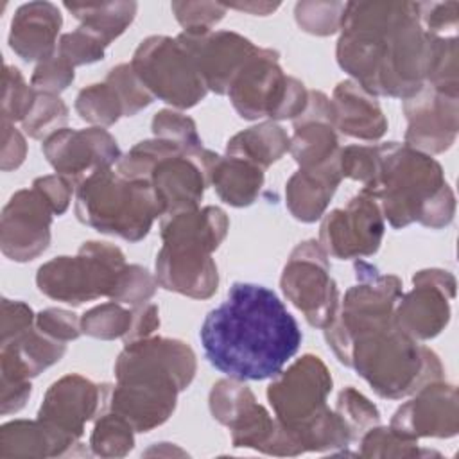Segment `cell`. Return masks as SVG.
<instances>
[{
  "mask_svg": "<svg viewBox=\"0 0 459 459\" xmlns=\"http://www.w3.org/2000/svg\"><path fill=\"white\" fill-rule=\"evenodd\" d=\"M339 156L316 169H299L287 183V204L296 219L312 222L321 217L341 181Z\"/></svg>",
  "mask_w": 459,
  "mask_h": 459,
  "instance_id": "cell-24",
  "label": "cell"
},
{
  "mask_svg": "<svg viewBox=\"0 0 459 459\" xmlns=\"http://www.w3.org/2000/svg\"><path fill=\"white\" fill-rule=\"evenodd\" d=\"M61 14L54 4L30 2L22 5L11 23L9 45L25 61H45L56 52Z\"/></svg>",
  "mask_w": 459,
  "mask_h": 459,
  "instance_id": "cell-22",
  "label": "cell"
},
{
  "mask_svg": "<svg viewBox=\"0 0 459 459\" xmlns=\"http://www.w3.org/2000/svg\"><path fill=\"white\" fill-rule=\"evenodd\" d=\"M52 206L38 190L16 192L2 217V249L11 260L25 262L47 249Z\"/></svg>",
  "mask_w": 459,
  "mask_h": 459,
  "instance_id": "cell-17",
  "label": "cell"
},
{
  "mask_svg": "<svg viewBox=\"0 0 459 459\" xmlns=\"http://www.w3.org/2000/svg\"><path fill=\"white\" fill-rule=\"evenodd\" d=\"M344 9H346V4H341V2H332V4L299 2L296 5V20L303 30L326 36L341 29Z\"/></svg>",
  "mask_w": 459,
  "mask_h": 459,
  "instance_id": "cell-33",
  "label": "cell"
},
{
  "mask_svg": "<svg viewBox=\"0 0 459 459\" xmlns=\"http://www.w3.org/2000/svg\"><path fill=\"white\" fill-rule=\"evenodd\" d=\"M104 47L106 45L100 39L79 27L77 30L61 36L56 52L74 66L102 59Z\"/></svg>",
  "mask_w": 459,
  "mask_h": 459,
  "instance_id": "cell-35",
  "label": "cell"
},
{
  "mask_svg": "<svg viewBox=\"0 0 459 459\" xmlns=\"http://www.w3.org/2000/svg\"><path fill=\"white\" fill-rule=\"evenodd\" d=\"M178 43L192 57L206 90L226 93L237 72L256 47L235 32H181Z\"/></svg>",
  "mask_w": 459,
  "mask_h": 459,
  "instance_id": "cell-15",
  "label": "cell"
},
{
  "mask_svg": "<svg viewBox=\"0 0 459 459\" xmlns=\"http://www.w3.org/2000/svg\"><path fill=\"white\" fill-rule=\"evenodd\" d=\"M124 267V255L118 247L108 242H84L77 256H59L41 265L36 281L47 296L81 305L111 296Z\"/></svg>",
  "mask_w": 459,
  "mask_h": 459,
  "instance_id": "cell-7",
  "label": "cell"
},
{
  "mask_svg": "<svg viewBox=\"0 0 459 459\" xmlns=\"http://www.w3.org/2000/svg\"><path fill=\"white\" fill-rule=\"evenodd\" d=\"M228 7H233V9H238V11H249L253 14H267L274 9H278L280 4H258V5L256 4H228L226 9Z\"/></svg>",
  "mask_w": 459,
  "mask_h": 459,
  "instance_id": "cell-46",
  "label": "cell"
},
{
  "mask_svg": "<svg viewBox=\"0 0 459 459\" xmlns=\"http://www.w3.org/2000/svg\"><path fill=\"white\" fill-rule=\"evenodd\" d=\"M36 326L57 341H70L77 339L81 333V325L75 314L61 310V308H48L36 316Z\"/></svg>",
  "mask_w": 459,
  "mask_h": 459,
  "instance_id": "cell-42",
  "label": "cell"
},
{
  "mask_svg": "<svg viewBox=\"0 0 459 459\" xmlns=\"http://www.w3.org/2000/svg\"><path fill=\"white\" fill-rule=\"evenodd\" d=\"M332 104V126L355 138L375 140L385 133L387 122L373 97L351 81L335 88Z\"/></svg>",
  "mask_w": 459,
  "mask_h": 459,
  "instance_id": "cell-23",
  "label": "cell"
},
{
  "mask_svg": "<svg viewBox=\"0 0 459 459\" xmlns=\"http://www.w3.org/2000/svg\"><path fill=\"white\" fill-rule=\"evenodd\" d=\"M170 7L185 32H208L226 14V5L213 2H174Z\"/></svg>",
  "mask_w": 459,
  "mask_h": 459,
  "instance_id": "cell-36",
  "label": "cell"
},
{
  "mask_svg": "<svg viewBox=\"0 0 459 459\" xmlns=\"http://www.w3.org/2000/svg\"><path fill=\"white\" fill-rule=\"evenodd\" d=\"M156 280L169 290L192 298H208L217 290V267L206 251L169 247L158 253Z\"/></svg>",
  "mask_w": 459,
  "mask_h": 459,
  "instance_id": "cell-21",
  "label": "cell"
},
{
  "mask_svg": "<svg viewBox=\"0 0 459 459\" xmlns=\"http://www.w3.org/2000/svg\"><path fill=\"white\" fill-rule=\"evenodd\" d=\"M409 129V147L427 152L448 149L457 133V95H448L432 86H421L403 104Z\"/></svg>",
  "mask_w": 459,
  "mask_h": 459,
  "instance_id": "cell-18",
  "label": "cell"
},
{
  "mask_svg": "<svg viewBox=\"0 0 459 459\" xmlns=\"http://www.w3.org/2000/svg\"><path fill=\"white\" fill-rule=\"evenodd\" d=\"M360 192L382 199L391 226L420 221L430 228L446 226L454 215V194L443 179L441 165L409 145H378V170Z\"/></svg>",
  "mask_w": 459,
  "mask_h": 459,
  "instance_id": "cell-4",
  "label": "cell"
},
{
  "mask_svg": "<svg viewBox=\"0 0 459 459\" xmlns=\"http://www.w3.org/2000/svg\"><path fill=\"white\" fill-rule=\"evenodd\" d=\"M43 152L57 174L74 185L100 169H109L120 158L115 138L102 127L59 129L47 138Z\"/></svg>",
  "mask_w": 459,
  "mask_h": 459,
  "instance_id": "cell-12",
  "label": "cell"
},
{
  "mask_svg": "<svg viewBox=\"0 0 459 459\" xmlns=\"http://www.w3.org/2000/svg\"><path fill=\"white\" fill-rule=\"evenodd\" d=\"M32 312L27 305L20 301L4 299V326H2V341L16 337L18 333L30 328Z\"/></svg>",
  "mask_w": 459,
  "mask_h": 459,
  "instance_id": "cell-44",
  "label": "cell"
},
{
  "mask_svg": "<svg viewBox=\"0 0 459 459\" xmlns=\"http://www.w3.org/2000/svg\"><path fill=\"white\" fill-rule=\"evenodd\" d=\"M391 429L407 439L416 436H454L457 432V393L454 385H423L418 398L394 412Z\"/></svg>",
  "mask_w": 459,
  "mask_h": 459,
  "instance_id": "cell-20",
  "label": "cell"
},
{
  "mask_svg": "<svg viewBox=\"0 0 459 459\" xmlns=\"http://www.w3.org/2000/svg\"><path fill=\"white\" fill-rule=\"evenodd\" d=\"M154 287L156 283L147 269H142L140 265H126L109 298L129 305H142L154 294Z\"/></svg>",
  "mask_w": 459,
  "mask_h": 459,
  "instance_id": "cell-37",
  "label": "cell"
},
{
  "mask_svg": "<svg viewBox=\"0 0 459 459\" xmlns=\"http://www.w3.org/2000/svg\"><path fill=\"white\" fill-rule=\"evenodd\" d=\"M106 82L117 91L126 117L134 115L152 102V93L143 86L131 65H118L113 68Z\"/></svg>",
  "mask_w": 459,
  "mask_h": 459,
  "instance_id": "cell-32",
  "label": "cell"
},
{
  "mask_svg": "<svg viewBox=\"0 0 459 459\" xmlns=\"http://www.w3.org/2000/svg\"><path fill=\"white\" fill-rule=\"evenodd\" d=\"M337 411L341 420L346 423L350 434H353L357 427L362 432L366 425L378 421V411L375 409V405H371L368 398H364L360 393H357L351 387L344 389L339 394Z\"/></svg>",
  "mask_w": 459,
  "mask_h": 459,
  "instance_id": "cell-39",
  "label": "cell"
},
{
  "mask_svg": "<svg viewBox=\"0 0 459 459\" xmlns=\"http://www.w3.org/2000/svg\"><path fill=\"white\" fill-rule=\"evenodd\" d=\"M65 7L81 20V27L100 39L106 47L120 36L136 14V2L108 4H65Z\"/></svg>",
  "mask_w": 459,
  "mask_h": 459,
  "instance_id": "cell-27",
  "label": "cell"
},
{
  "mask_svg": "<svg viewBox=\"0 0 459 459\" xmlns=\"http://www.w3.org/2000/svg\"><path fill=\"white\" fill-rule=\"evenodd\" d=\"M160 325L158 319V308L154 305H145L143 308H138L133 312V323L131 328L127 332V335L124 337L126 344L140 341V339H147L149 333L154 332V328Z\"/></svg>",
  "mask_w": 459,
  "mask_h": 459,
  "instance_id": "cell-45",
  "label": "cell"
},
{
  "mask_svg": "<svg viewBox=\"0 0 459 459\" xmlns=\"http://www.w3.org/2000/svg\"><path fill=\"white\" fill-rule=\"evenodd\" d=\"M337 61L368 93L409 99L434 68L445 38L429 34L411 2H351Z\"/></svg>",
  "mask_w": 459,
  "mask_h": 459,
  "instance_id": "cell-1",
  "label": "cell"
},
{
  "mask_svg": "<svg viewBox=\"0 0 459 459\" xmlns=\"http://www.w3.org/2000/svg\"><path fill=\"white\" fill-rule=\"evenodd\" d=\"M416 9L420 23L429 34L439 38V34H445L446 30H452V34L455 32L459 13L457 2H420L416 4Z\"/></svg>",
  "mask_w": 459,
  "mask_h": 459,
  "instance_id": "cell-40",
  "label": "cell"
},
{
  "mask_svg": "<svg viewBox=\"0 0 459 459\" xmlns=\"http://www.w3.org/2000/svg\"><path fill=\"white\" fill-rule=\"evenodd\" d=\"M317 242L299 244L283 269L281 289L312 326L326 328L337 316V289Z\"/></svg>",
  "mask_w": 459,
  "mask_h": 459,
  "instance_id": "cell-10",
  "label": "cell"
},
{
  "mask_svg": "<svg viewBox=\"0 0 459 459\" xmlns=\"http://www.w3.org/2000/svg\"><path fill=\"white\" fill-rule=\"evenodd\" d=\"M414 290L409 292L396 312L394 325L411 337L430 339L448 323V299L454 298L455 280L450 273L439 269L420 271L414 278Z\"/></svg>",
  "mask_w": 459,
  "mask_h": 459,
  "instance_id": "cell-14",
  "label": "cell"
},
{
  "mask_svg": "<svg viewBox=\"0 0 459 459\" xmlns=\"http://www.w3.org/2000/svg\"><path fill=\"white\" fill-rule=\"evenodd\" d=\"M131 66L152 97L172 106L192 108L206 95L203 77L178 39L147 38L136 48Z\"/></svg>",
  "mask_w": 459,
  "mask_h": 459,
  "instance_id": "cell-9",
  "label": "cell"
},
{
  "mask_svg": "<svg viewBox=\"0 0 459 459\" xmlns=\"http://www.w3.org/2000/svg\"><path fill=\"white\" fill-rule=\"evenodd\" d=\"M133 323V312L124 310L115 303H106L91 308L81 317V330L91 337L115 339L126 337Z\"/></svg>",
  "mask_w": 459,
  "mask_h": 459,
  "instance_id": "cell-29",
  "label": "cell"
},
{
  "mask_svg": "<svg viewBox=\"0 0 459 459\" xmlns=\"http://www.w3.org/2000/svg\"><path fill=\"white\" fill-rule=\"evenodd\" d=\"M348 366H353L384 398L411 394L441 375L437 357L429 348L414 344L394 321L355 335Z\"/></svg>",
  "mask_w": 459,
  "mask_h": 459,
  "instance_id": "cell-5",
  "label": "cell"
},
{
  "mask_svg": "<svg viewBox=\"0 0 459 459\" xmlns=\"http://www.w3.org/2000/svg\"><path fill=\"white\" fill-rule=\"evenodd\" d=\"M68 109L59 97L54 93L36 95L27 117L23 118V127L32 138H41L57 133L59 126L66 122Z\"/></svg>",
  "mask_w": 459,
  "mask_h": 459,
  "instance_id": "cell-30",
  "label": "cell"
},
{
  "mask_svg": "<svg viewBox=\"0 0 459 459\" xmlns=\"http://www.w3.org/2000/svg\"><path fill=\"white\" fill-rule=\"evenodd\" d=\"M152 131L158 138L178 143L186 152H194L201 149V140L197 136L195 124L188 117H183L181 113H174L167 109L156 113L152 120Z\"/></svg>",
  "mask_w": 459,
  "mask_h": 459,
  "instance_id": "cell-34",
  "label": "cell"
},
{
  "mask_svg": "<svg viewBox=\"0 0 459 459\" xmlns=\"http://www.w3.org/2000/svg\"><path fill=\"white\" fill-rule=\"evenodd\" d=\"M75 109L82 120L100 126H109L124 115L122 102L117 91L106 84H91L90 88L81 90L75 100Z\"/></svg>",
  "mask_w": 459,
  "mask_h": 459,
  "instance_id": "cell-28",
  "label": "cell"
},
{
  "mask_svg": "<svg viewBox=\"0 0 459 459\" xmlns=\"http://www.w3.org/2000/svg\"><path fill=\"white\" fill-rule=\"evenodd\" d=\"M289 147L290 140L280 126L260 124L235 134L228 142V156L249 161L264 170L287 152Z\"/></svg>",
  "mask_w": 459,
  "mask_h": 459,
  "instance_id": "cell-26",
  "label": "cell"
},
{
  "mask_svg": "<svg viewBox=\"0 0 459 459\" xmlns=\"http://www.w3.org/2000/svg\"><path fill=\"white\" fill-rule=\"evenodd\" d=\"M203 161L208 183L213 185L224 203L247 206L255 201L264 183L262 169L238 158H221L206 149H203Z\"/></svg>",
  "mask_w": 459,
  "mask_h": 459,
  "instance_id": "cell-25",
  "label": "cell"
},
{
  "mask_svg": "<svg viewBox=\"0 0 459 459\" xmlns=\"http://www.w3.org/2000/svg\"><path fill=\"white\" fill-rule=\"evenodd\" d=\"M330 389L332 378L325 364L314 355H305L278 375L267 396L280 423L289 432H296L326 411L325 400Z\"/></svg>",
  "mask_w": 459,
  "mask_h": 459,
  "instance_id": "cell-11",
  "label": "cell"
},
{
  "mask_svg": "<svg viewBox=\"0 0 459 459\" xmlns=\"http://www.w3.org/2000/svg\"><path fill=\"white\" fill-rule=\"evenodd\" d=\"M131 423L122 416L104 414L91 436L93 452L99 455H124L133 448Z\"/></svg>",
  "mask_w": 459,
  "mask_h": 459,
  "instance_id": "cell-31",
  "label": "cell"
},
{
  "mask_svg": "<svg viewBox=\"0 0 459 459\" xmlns=\"http://www.w3.org/2000/svg\"><path fill=\"white\" fill-rule=\"evenodd\" d=\"M384 233L375 197L360 192L344 210H333L321 224V244L337 258L366 256L378 249Z\"/></svg>",
  "mask_w": 459,
  "mask_h": 459,
  "instance_id": "cell-13",
  "label": "cell"
},
{
  "mask_svg": "<svg viewBox=\"0 0 459 459\" xmlns=\"http://www.w3.org/2000/svg\"><path fill=\"white\" fill-rule=\"evenodd\" d=\"M36 95L23 82L18 68H4V120H23Z\"/></svg>",
  "mask_w": 459,
  "mask_h": 459,
  "instance_id": "cell-38",
  "label": "cell"
},
{
  "mask_svg": "<svg viewBox=\"0 0 459 459\" xmlns=\"http://www.w3.org/2000/svg\"><path fill=\"white\" fill-rule=\"evenodd\" d=\"M242 118H290L307 108V93L299 81L285 77L278 66V54L256 48L242 65L228 90Z\"/></svg>",
  "mask_w": 459,
  "mask_h": 459,
  "instance_id": "cell-8",
  "label": "cell"
},
{
  "mask_svg": "<svg viewBox=\"0 0 459 459\" xmlns=\"http://www.w3.org/2000/svg\"><path fill=\"white\" fill-rule=\"evenodd\" d=\"M149 181L161 204L163 215L195 210L203 197L204 185L208 183L203 147L194 152L160 160L154 165Z\"/></svg>",
  "mask_w": 459,
  "mask_h": 459,
  "instance_id": "cell-19",
  "label": "cell"
},
{
  "mask_svg": "<svg viewBox=\"0 0 459 459\" xmlns=\"http://www.w3.org/2000/svg\"><path fill=\"white\" fill-rule=\"evenodd\" d=\"M208 362L233 380H265L281 373L301 344V330L267 287L237 281L199 330Z\"/></svg>",
  "mask_w": 459,
  "mask_h": 459,
  "instance_id": "cell-2",
  "label": "cell"
},
{
  "mask_svg": "<svg viewBox=\"0 0 459 459\" xmlns=\"http://www.w3.org/2000/svg\"><path fill=\"white\" fill-rule=\"evenodd\" d=\"M77 217L102 233L136 242L149 233L161 204L149 179H129L111 169H100L81 181Z\"/></svg>",
  "mask_w": 459,
  "mask_h": 459,
  "instance_id": "cell-6",
  "label": "cell"
},
{
  "mask_svg": "<svg viewBox=\"0 0 459 459\" xmlns=\"http://www.w3.org/2000/svg\"><path fill=\"white\" fill-rule=\"evenodd\" d=\"M74 81V66L57 52L41 61L32 75V84L45 93H57Z\"/></svg>",
  "mask_w": 459,
  "mask_h": 459,
  "instance_id": "cell-41",
  "label": "cell"
},
{
  "mask_svg": "<svg viewBox=\"0 0 459 459\" xmlns=\"http://www.w3.org/2000/svg\"><path fill=\"white\" fill-rule=\"evenodd\" d=\"M118 385L108 405L138 432L163 423L176 407L178 391L195 373L194 351L172 339H140L126 344L117 366Z\"/></svg>",
  "mask_w": 459,
  "mask_h": 459,
  "instance_id": "cell-3",
  "label": "cell"
},
{
  "mask_svg": "<svg viewBox=\"0 0 459 459\" xmlns=\"http://www.w3.org/2000/svg\"><path fill=\"white\" fill-rule=\"evenodd\" d=\"M108 385H93L79 375L54 382L39 409V421L74 443L82 434V425L108 405Z\"/></svg>",
  "mask_w": 459,
  "mask_h": 459,
  "instance_id": "cell-16",
  "label": "cell"
},
{
  "mask_svg": "<svg viewBox=\"0 0 459 459\" xmlns=\"http://www.w3.org/2000/svg\"><path fill=\"white\" fill-rule=\"evenodd\" d=\"M74 186L75 185L63 176H45L34 181V188H38L45 195V199L52 206V212L57 215L66 210Z\"/></svg>",
  "mask_w": 459,
  "mask_h": 459,
  "instance_id": "cell-43",
  "label": "cell"
}]
</instances>
